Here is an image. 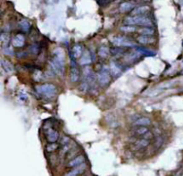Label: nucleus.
Masks as SVG:
<instances>
[{
	"mask_svg": "<svg viewBox=\"0 0 183 176\" xmlns=\"http://www.w3.org/2000/svg\"><path fill=\"white\" fill-rule=\"evenodd\" d=\"M58 148V145L56 143H49L46 146V150L48 152H53L55 149Z\"/></svg>",
	"mask_w": 183,
	"mask_h": 176,
	"instance_id": "obj_30",
	"label": "nucleus"
},
{
	"mask_svg": "<svg viewBox=\"0 0 183 176\" xmlns=\"http://www.w3.org/2000/svg\"><path fill=\"white\" fill-rule=\"evenodd\" d=\"M98 55L101 57V58H106L109 55V49L106 47L103 46V47H100L98 48Z\"/></svg>",
	"mask_w": 183,
	"mask_h": 176,
	"instance_id": "obj_27",
	"label": "nucleus"
},
{
	"mask_svg": "<svg viewBox=\"0 0 183 176\" xmlns=\"http://www.w3.org/2000/svg\"><path fill=\"white\" fill-rule=\"evenodd\" d=\"M111 80L110 74L107 71V69H102L101 71L97 74V81L101 86H106L107 85Z\"/></svg>",
	"mask_w": 183,
	"mask_h": 176,
	"instance_id": "obj_6",
	"label": "nucleus"
},
{
	"mask_svg": "<svg viewBox=\"0 0 183 176\" xmlns=\"http://www.w3.org/2000/svg\"><path fill=\"white\" fill-rule=\"evenodd\" d=\"M35 89L39 94L47 98H53L55 96L57 91V88L53 83H44L37 85L35 87Z\"/></svg>",
	"mask_w": 183,
	"mask_h": 176,
	"instance_id": "obj_3",
	"label": "nucleus"
},
{
	"mask_svg": "<svg viewBox=\"0 0 183 176\" xmlns=\"http://www.w3.org/2000/svg\"><path fill=\"white\" fill-rule=\"evenodd\" d=\"M137 40L138 43L142 44V45H147V44H151V43H154L155 42V39L150 37V36H138L137 38Z\"/></svg>",
	"mask_w": 183,
	"mask_h": 176,
	"instance_id": "obj_17",
	"label": "nucleus"
},
{
	"mask_svg": "<svg viewBox=\"0 0 183 176\" xmlns=\"http://www.w3.org/2000/svg\"><path fill=\"white\" fill-rule=\"evenodd\" d=\"M19 98H21V102L22 101H25L26 99H27V96H26V94H21V95L19 96Z\"/></svg>",
	"mask_w": 183,
	"mask_h": 176,
	"instance_id": "obj_34",
	"label": "nucleus"
},
{
	"mask_svg": "<svg viewBox=\"0 0 183 176\" xmlns=\"http://www.w3.org/2000/svg\"><path fill=\"white\" fill-rule=\"evenodd\" d=\"M29 50H30V52L31 54H38V53L40 52V46H39V44H38V43H34V44H32V45L29 48Z\"/></svg>",
	"mask_w": 183,
	"mask_h": 176,
	"instance_id": "obj_29",
	"label": "nucleus"
},
{
	"mask_svg": "<svg viewBox=\"0 0 183 176\" xmlns=\"http://www.w3.org/2000/svg\"><path fill=\"white\" fill-rule=\"evenodd\" d=\"M110 52L114 55L121 54V53L123 52V49H122L121 48H116V47H115V48H113L110 49Z\"/></svg>",
	"mask_w": 183,
	"mask_h": 176,
	"instance_id": "obj_32",
	"label": "nucleus"
},
{
	"mask_svg": "<svg viewBox=\"0 0 183 176\" xmlns=\"http://www.w3.org/2000/svg\"><path fill=\"white\" fill-rule=\"evenodd\" d=\"M65 65V54L61 48H56L53 51L52 59L49 62V69L55 74L63 75L64 73Z\"/></svg>",
	"mask_w": 183,
	"mask_h": 176,
	"instance_id": "obj_1",
	"label": "nucleus"
},
{
	"mask_svg": "<svg viewBox=\"0 0 183 176\" xmlns=\"http://www.w3.org/2000/svg\"><path fill=\"white\" fill-rule=\"evenodd\" d=\"M85 168H86V164H82V165L77 166V167H75L74 169H73L72 171H70V172H69L65 176H78L79 174H82V173L84 172Z\"/></svg>",
	"mask_w": 183,
	"mask_h": 176,
	"instance_id": "obj_15",
	"label": "nucleus"
},
{
	"mask_svg": "<svg viewBox=\"0 0 183 176\" xmlns=\"http://www.w3.org/2000/svg\"><path fill=\"white\" fill-rule=\"evenodd\" d=\"M149 7L148 6H140V7H135L131 12H130V15L132 16H139V15H143L147 12L149 11Z\"/></svg>",
	"mask_w": 183,
	"mask_h": 176,
	"instance_id": "obj_11",
	"label": "nucleus"
},
{
	"mask_svg": "<svg viewBox=\"0 0 183 176\" xmlns=\"http://www.w3.org/2000/svg\"><path fill=\"white\" fill-rule=\"evenodd\" d=\"M132 131H133V133H134V135L137 136H144L146 135L149 131H148V129L147 128V127H135V128L132 130Z\"/></svg>",
	"mask_w": 183,
	"mask_h": 176,
	"instance_id": "obj_24",
	"label": "nucleus"
},
{
	"mask_svg": "<svg viewBox=\"0 0 183 176\" xmlns=\"http://www.w3.org/2000/svg\"><path fill=\"white\" fill-rule=\"evenodd\" d=\"M92 62V57H91V55L88 51H86L84 52L82 56L80 59V64L82 65H87V64H89L90 63Z\"/></svg>",
	"mask_w": 183,
	"mask_h": 176,
	"instance_id": "obj_16",
	"label": "nucleus"
},
{
	"mask_svg": "<svg viewBox=\"0 0 183 176\" xmlns=\"http://www.w3.org/2000/svg\"><path fill=\"white\" fill-rule=\"evenodd\" d=\"M163 140L162 137H158V138H156V143H155L156 148H159V147L163 144Z\"/></svg>",
	"mask_w": 183,
	"mask_h": 176,
	"instance_id": "obj_33",
	"label": "nucleus"
},
{
	"mask_svg": "<svg viewBox=\"0 0 183 176\" xmlns=\"http://www.w3.org/2000/svg\"><path fill=\"white\" fill-rule=\"evenodd\" d=\"M19 27H20V29L22 31L28 32V31H30V27H31V24H30V22L28 20H26V19H22V20H21L20 21H19Z\"/></svg>",
	"mask_w": 183,
	"mask_h": 176,
	"instance_id": "obj_23",
	"label": "nucleus"
},
{
	"mask_svg": "<svg viewBox=\"0 0 183 176\" xmlns=\"http://www.w3.org/2000/svg\"><path fill=\"white\" fill-rule=\"evenodd\" d=\"M149 145V140H145V139H139V140H137L134 143V149L136 150H139V149H145L147 148L148 146Z\"/></svg>",
	"mask_w": 183,
	"mask_h": 176,
	"instance_id": "obj_14",
	"label": "nucleus"
},
{
	"mask_svg": "<svg viewBox=\"0 0 183 176\" xmlns=\"http://www.w3.org/2000/svg\"><path fill=\"white\" fill-rule=\"evenodd\" d=\"M95 81V75L93 71L89 67H86L84 69V77L82 81L81 88L82 90H87L88 87Z\"/></svg>",
	"mask_w": 183,
	"mask_h": 176,
	"instance_id": "obj_4",
	"label": "nucleus"
},
{
	"mask_svg": "<svg viewBox=\"0 0 183 176\" xmlns=\"http://www.w3.org/2000/svg\"><path fill=\"white\" fill-rule=\"evenodd\" d=\"M137 52H138L139 54L144 55H147V56H152V55H156V52H155V51L150 50V49H148V48H137Z\"/></svg>",
	"mask_w": 183,
	"mask_h": 176,
	"instance_id": "obj_25",
	"label": "nucleus"
},
{
	"mask_svg": "<svg viewBox=\"0 0 183 176\" xmlns=\"http://www.w3.org/2000/svg\"><path fill=\"white\" fill-rule=\"evenodd\" d=\"M84 161H85L84 156L83 155H80V156H76L73 159H72L68 164V166H70V167H77V166H80V165L83 164Z\"/></svg>",
	"mask_w": 183,
	"mask_h": 176,
	"instance_id": "obj_12",
	"label": "nucleus"
},
{
	"mask_svg": "<svg viewBox=\"0 0 183 176\" xmlns=\"http://www.w3.org/2000/svg\"><path fill=\"white\" fill-rule=\"evenodd\" d=\"M151 123V120L148 117H141L138 118V120H136L133 122V126L134 127H147Z\"/></svg>",
	"mask_w": 183,
	"mask_h": 176,
	"instance_id": "obj_13",
	"label": "nucleus"
},
{
	"mask_svg": "<svg viewBox=\"0 0 183 176\" xmlns=\"http://www.w3.org/2000/svg\"><path fill=\"white\" fill-rule=\"evenodd\" d=\"M0 41H1V45L3 48L8 47V43L10 41V35L6 31H2V33L0 35Z\"/></svg>",
	"mask_w": 183,
	"mask_h": 176,
	"instance_id": "obj_21",
	"label": "nucleus"
},
{
	"mask_svg": "<svg viewBox=\"0 0 183 176\" xmlns=\"http://www.w3.org/2000/svg\"><path fill=\"white\" fill-rule=\"evenodd\" d=\"M2 51L5 55H14V51H13V48H9V47H6V48H2Z\"/></svg>",
	"mask_w": 183,
	"mask_h": 176,
	"instance_id": "obj_31",
	"label": "nucleus"
},
{
	"mask_svg": "<svg viewBox=\"0 0 183 176\" xmlns=\"http://www.w3.org/2000/svg\"><path fill=\"white\" fill-rule=\"evenodd\" d=\"M120 30L122 32H126V33H131V32H135L137 31V28L135 26H130V25H124L120 28Z\"/></svg>",
	"mask_w": 183,
	"mask_h": 176,
	"instance_id": "obj_28",
	"label": "nucleus"
},
{
	"mask_svg": "<svg viewBox=\"0 0 183 176\" xmlns=\"http://www.w3.org/2000/svg\"><path fill=\"white\" fill-rule=\"evenodd\" d=\"M12 43H13V46L15 47V48L23 47L24 44H25V37H24V35L21 33L16 34L14 37V39L12 40Z\"/></svg>",
	"mask_w": 183,
	"mask_h": 176,
	"instance_id": "obj_10",
	"label": "nucleus"
},
{
	"mask_svg": "<svg viewBox=\"0 0 183 176\" xmlns=\"http://www.w3.org/2000/svg\"><path fill=\"white\" fill-rule=\"evenodd\" d=\"M80 78V73L76 66V63L74 61V57H71V73H70V79L72 82H77Z\"/></svg>",
	"mask_w": 183,
	"mask_h": 176,
	"instance_id": "obj_7",
	"label": "nucleus"
},
{
	"mask_svg": "<svg viewBox=\"0 0 183 176\" xmlns=\"http://www.w3.org/2000/svg\"><path fill=\"white\" fill-rule=\"evenodd\" d=\"M46 139L49 143H55L57 140L59 139V133L57 131H55L53 128H48L45 131Z\"/></svg>",
	"mask_w": 183,
	"mask_h": 176,
	"instance_id": "obj_8",
	"label": "nucleus"
},
{
	"mask_svg": "<svg viewBox=\"0 0 183 176\" xmlns=\"http://www.w3.org/2000/svg\"><path fill=\"white\" fill-rule=\"evenodd\" d=\"M1 66L6 73H11L14 71V66L9 61L6 59H1Z\"/></svg>",
	"mask_w": 183,
	"mask_h": 176,
	"instance_id": "obj_22",
	"label": "nucleus"
},
{
	"mask_svg": "<svg viewBox=\"0 0 183 176\" xmlns=\"http://www.w3.org/2000/svg\"><path fill=\"white\" fill-rule=\"evenodd\" d=\"M83 55V48L81 45L77 44L73 46V48L72 49V55L74 57V58H78L80 57L81 55Z\"/></svg>",
	"mask_w": 183,
	"mask_h": 176,
	"instance_id": "obj_19",
	"label": "nucleus"
},
{
	"mask_svg": "<svg viewBox=\"0 0 183 176\" xmlns=\"http://www.w3.org/2000/svg\"><path fill=\"white\" fill-rule=\"evenodd\" d=\"M141 54H139L138 52H134V53H129V54L126 55L124 59L127 63H133V62L137 61L139 57H140Z\"/></svg>",
	"mask_w": 183,
	"mask_h": 176,
	"instance_id": "obj_20",
	"label": "nucleus"
},
{
	"mask_svg": "<svg viewBox=\"0 0 183 176\" xmlns=\"http://www.w3.org/2000/svg\"><path fill=\"white\" fill-rule=\"evenodd\" d=\"M112 44L116 47V48H122V47H126V48H134L136 47V44L132 41L129 40L127 38L122 37V36H118L115 37L111 40Z\"/></svg>",
	"mask_w": 183,
	"mask_h": 176,
	"instance_id": "obj_5",
	"label": "nucleus"
},
{
	"mask_svg": "<svg viewBox=\"0 0 183 176\" xmlns=\"http://www.w3.org/2000/svg\"><path fill=\"white\" fill-rule=\"evenodd\" d=\"M138 32L143 35V36H152L155 34V30L152 29V28H148V27H144L142 29H140L138 31Z\"/></svg>",
	"mask_w": 183,
	"mask_h": 176,
	"instance_id": "obj_26",
	"label": "nucleus"
},
{
	"mask_svg": "<svg viewBox=\"0 0 183 176\" xmlns=\"http://www.w3.org/2000/svg\"><path fill=\"white\" fill-rule=\"evenodd\" d=\"M124 23L125 24H129L130 26L132 25H140V26H145V27L150 28L152 27L153 22L150 20L148 17L147 16H143V15H139V16H129V17H126L124 19Z\"/></svg>",
	"mask_w": 183,
	"mask_h": 176,
	"instance_id": "obj_2",
	"label": "nucleus"
},
{
	"mask_svg": "<svg viewBox=\"0 0 183 176\" xmlns=\"http://www.w3.org/2000/svg\"><path fill=\"white\" fill-rule=\"evenodd\" d=\"M133 8V4L131 2H122V4L120 5V12L122 13H126V12H131Z\"/></svg>",
	"mask_w": 183,
	"mask_h": 176,
	"instance_id": "obj_18",
	"label": "nucleus"
},
{
	"mask_svg": "<svg viewBox=\"0 0 183 176\" xmlns=\"http://www.w3.org/2000/svg\"><path fill=\"white\" fill-rule=\"evenodd\" d=\"M110 73H111V74L113 75V77H115V78L119 77L122 73L121 64H119L117 62H111V64H110Z\"/></svg>",
	"mask_w": 183,
	"mask_h": 176,
	"instance_id": "obj_9",
	"label": "nucleus"
},
{
	"mask_svg": "<svg viewBox=\"0 0 183 176\" xmlns=\"http://www.w3.org/2000/svg\"><path fill=\"white\" fill-rule=\"evenodd\" d=\"M17 56L18 57H24V56H26V53L25 52H21V54H20V52H19V53H17Z\"/></svg>",
	"mask_w": 183,
	"mask_h": 176,
	"instance_id": "obj_35",
	"label": "nucleus"
}]
</instances>
